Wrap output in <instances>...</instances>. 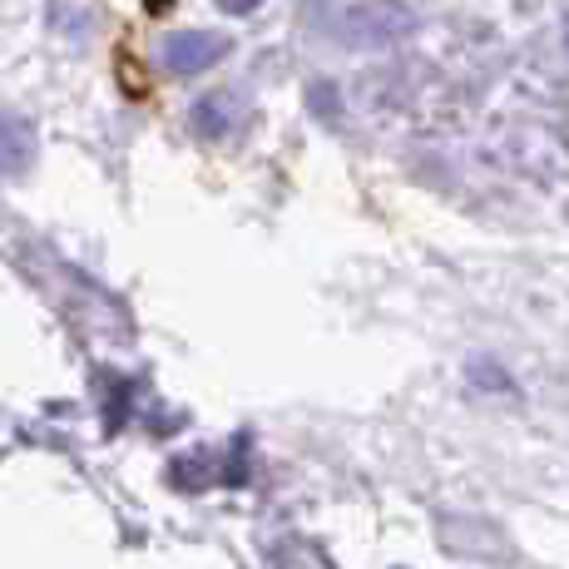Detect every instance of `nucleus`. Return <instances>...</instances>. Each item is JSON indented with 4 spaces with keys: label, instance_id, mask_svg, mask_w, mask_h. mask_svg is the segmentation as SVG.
Segmentation results:
<instances>
[{
    "label": "nucleus",
    "instance_id": "1",
    "mask_svg": "<svg viewBox=\"0 0 569 569\" xmlns=\"http://www.w3.org/2000/svg\"><path fill=\"white\" fill-rule=\"evenodd\" d=\"M223 54V40L208 36V30H189V36H173L169 40V64L173 70H203Z\"/></svg>",
    "mask_w": 569,
    "mask_h": 569
},
{
    "label": "nucleus",
    "instance_id": "2",
    "mask_svg": "<svg viewBox=\"0 0 569 569\" xmlns=\"http://www.w3.org/2000/svg\"><path fill=\"white\" fill-rule=\"evenodd\" d=\"M223 6H228V10H253L258 0H223Z\"/></svg>",
    "mask_w": 569,
    "mask_h": 569
},
{
    "label": "nucleus",
    "instance_id": "3",
    "mask_svg": "<svg viewBox=\"0 0 569 569\" xmlns=\"http://www.w3.org/2000/svg\"><path fill=\"white\" fill-rule=\"evenodd\" d=\"M565 46H569V16H565Z\"/></svg>",
    "mask_w": 569,
    "mask_h": 569
}]
</instances>
